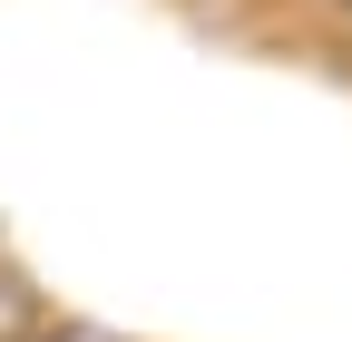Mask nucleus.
<instances>
[{
	"mask_svg": "<svg viewBox=\"0 0 352 342\" xmlns=\"http://www.w3.org/2000/svg\"><path fill=\"white\" fill-rule=\"evenodd\" d=\"M39 323H50V313H39V293L0 264V342H39Z\"/></svg>",
	"mask_w": 352,
	"mask_h": 342,
	"instance_id": "f257e3e1",
	"label": "nucleus"
},
{
	"mask_svg": "<svg viewBox=\"0 0 352 342\" xmlns=\"http://www.w3.org/2000/svg\"><path fill=\"white\" fill-rule=\"evenodd\" d=\"M314 30L333 39V49H342V59H352V0H323V10H314Z\"/></svg>",
	"mask_w": 352,
	"mask_h": 342,
	"instance_id": "f03ea898",
	"label": "nucleus"
}]
</instances>
